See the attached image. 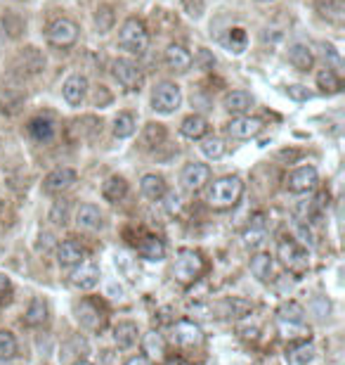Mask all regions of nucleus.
Returning a JSON list of instances; mask_svg holds the SVG:
<instances>
[{"mask_svg": "<svg viewBox=\"0 0 345 365\" xmlns=\"http://www.w3.org/2000/svg\"><path fill=\"white\" fill-rule=\"evenodd\" d=\"M243 195V180L239 175H222V178L213 180V185L208 187L206 202L213 209H232L239 204Z\"/></svg>", "mask_w": 345, "mask_h": 365, "instance_id": "1", "label": "nucleus"}, {"mask_svg": "<svg viewBox=\"0 0 345 365\" xmlns=\"http://www.w3.org/2000/svg\"><path fill=\"white\" fill-rule=\"evenodd\" d=\"M119 45L131 55H145L150 48V31H147L145 22L138 17L126 19L119 31Z\"/></svg>", "mask_w": 345, "mask_h": 365, "instance_id": "2", "label": "nucleus"}, {"mask_svg": "<svg viewBox=\"0 0 345 365\" xmlns=\"http://www.w3.org/2000/svg\"><path fill=\"white\" fill-rule=\"evenodd\" d=\"M206 263L201 259L199 252L194 249H180L178 256H175V266H173V275L180 285H192L194 280H199V275L204 273Z\"/></svg>", "mask_w": 345, "mask_h": 365, "instance_id": "3", "label": "nucleus"}, {"mask_svg": "<svg viewBox=\"0 0 345 365\" xmlns=\"http://www.w3.org/2000/svg\"><path fill=\"white\" fill-rule=\"evenodd\" d=\"M277 259L286 266L291 273H305L310 266V256L305 247H301L293 238H284L277 245Z\"/></svg>", "mask_w": 345, "mask_h": 365, "instance_id": "4", "label": "nucleus"}, {"mask_svg": "<svg viewBox=\"0 0 345 365\" xmlns=\"http://www.w3.org/2000/svg\"><path fill=\"white\" fill-rule=\"evenodd\" d=\"M111 74H114V79L119 81V86H123L126 91H131V93H138V91H142V86H145V71H142V66L128 57L114 59Z\"/></svg>", "mask_w": 345, "mask_h": 365, "instance_id": "5", "label": "nucleus"}, {"mask_svg": "<svg viewBox=\"0 0 345 365\" xmlns=\"http://www.w3.org/2000/svg\"><path fill=\"white\" fill-rule=\"evenodd\" d=\"M182 103V91L173 81H161L152 93V110L157 114H173Z\"/></svg>", "mask_w": 345, "mask_h": 365, "instance_id": "6", "label": "nucleus"}, {"mask_svg": "<svg viewBox=\"0 0 345 365\" xmlns=\"http://www.w3.org/2000/svg\"><path fill=\"white\" fill-rule=\"evenodd\" d=\"M47 40L55 48H71L78 40V24L71 22V19H55L50 26H47Z\"/></svg>", "mask_w": 345, "mask_h": 365, "instance_id": "7", "label": "nucleus"}, {"mask_svg": "<svg viewBox=\"0 0 345 365\" xmlns=\"http://www.w3.org/2000/svg\"><path fill=\"white\" fill-rule=\"evenodd\" d=\"M320 182V175H317V168L315 166H298L293 168L289 175H286V187L289 192H296V195H305V192H313Z\"/></svg>", "mask_w": 345, "mask_h": 365, "instance_id": "8", "label": "nucleus"}, {"mask_svg": "<svg viewBox=\"0 0 345 365\" xmlns=\"http://www.w3.org/2000/svg\"><path fill=\"white\" fill-rule=\"evenodd\" d=\"M69 280L73 287L80 289V292H90V289L99 285V266L90 259H83L76 268H73Z\"/></svg>", "mask_w": 345, "mask_h": 365, "instance_id": "9", "label": "nucleus"}, {"mask_svg": "<svg viewBox=\"0 0 345 365\" xmlns=\"http://www.w3.org/2000/svg\"><path fill=\"white\" fill-rule=\"evenodd\" d=\"M208 180H211V166L199 164V161L187 164L180 173V182L187 192H199Z\"/></svg>", "mask_w": 345, "mask_h": 365, "instance_id": "10", "label": "nucleus"}, {"mask_svg": "<svg viewBox=\"0 0 345 365\" xmlns=\"http://www.w3.org/2000/svg\"><path fill=\"white\" fill-rule=\"evenodd\" d=\"M173 340L182 349H196L204 344V330L196 325L194 320H178L173 325Z\"/></svg>", "mask_w": 345, "mask_h": 365, "instance_id": "11", "label": "nucleus"}, {"mask_svg": "<svg viewBox=\"0 0 345 365\" xmlns=\"http://www.w3.org/2000/svg\"><path fill=\"white\" fill-rule=\"evenodd\" d=\"M73 182H76V171L69 166H59V168H55V171H50L45 175L43 190L50 192V195H59V192L69 190Z\"/></svg>", "mask_w": 345, "mask_h": 365, "instance_id": "12", "label": "nucleus"}, {"mask_svg": "<svg viewBox=\"0 0 345 365\" xmlns=\"http://www.w3.org/2000/svg\"><path fill=\"white\" fill-rule=\"evenodd\" d=\"M260 131H262V121L258 117H248V114H243V117H234L227 126V133L236 140H251Z\"/></svg>", "mask_w": 345, "mask_h": 365, "instance_id": "13", "label": "nucleus"}, {"mask_svg": "<svg viewBox=\"0 0 345 365\" xmlns=\"http://www.w3.org/2000/svg\"><path fill=\"white\" fill-rule=\"evenodd\" d=\"M267 233H270V226H267V216L265 214H255L251 223L246 226V231H243V245L248 249H258L262 242L267 240Z\"/></svg>", "mask_w": 345, "mask_h": 365, "instance_id": "14", "label": "nucleus"}, {"mask_svg": "<svg viewBox=\"0 0 345 365\" xmlns=\"http://www.w3.org/2000/svg\"><path fill=\"white\" fill-rule=\"evenodd\" d=\"M164 62L168 64V69H173L178 74H185V71H189V66H192L194 57L182 43H171L164 52Z\"/></svg>", "mask_w": 345, "mask_h": 365, "instance_id": "15", "label": "nucleus"}, {"mask_svg": "<svg viewBox=\"0 0 345 365\" xmlns=\"http://www.w3.org/2000/svg\"><path fill=\"white\" fill-rule=\"evenodd\" d=\"M62 95L71 107H80L87 95V79L83 74H71L62 86Z\"/></svg>", "mask_w": 345, "mask_h": 365, "instance_id": "16", "label": "nucleus"}, {"mask_svg": "<svg viewBox=\"0 0 345 365\" xmlns=\"http://www.w3.org/2000/svg\"><path fill=\"white\" fill-rule=\"evenodd\" d=\"M85 259V247L76 240H64L57 247V263L62 268H76Z\"/></svg>", "mask_w": 345, "mask_h": 365, "instance_id": "17", "label": "nucleus"}, {"mask_svg": "<svg viewBox=\"0 0 345 365\" xmlns=\"http://www.w3.org/2000/svg\"><path fill=\"white\" fill-rule=\"evenodd\" d=\"M76 320L80 323V328L85 330H99L104 325V315L99 311L97 303L92 301H80L76 306Z\"/></svg>", "mask_w": 345, "mask_h": 365, "instance_id": "18", "label": "nucleus"}, {"mask_svg": "<svg viewBox=\"0 0 345 365\" xmlns=\"http://www.w3.org/2000/svg\"><path fill=\"white\" fill-rule=\"evenodd\" d=\"M286 57H289L291 66H293V69H298V71H310L315 66V52L305 43H293L289 48Z\"/></svg>", "mask_w": 345, "mask_h": 365, "instance_id": "19", "label": "nucleus"}, {"mask_svg": "<svg viewBox=\"0 0 345 365\" xmlns=\"http://www.w3.org/2000/svg\"><path fill=\"white\" fill-rule=\"evenodd\" d=\"M222 107H225L229 114H234V117H243V114L251 112L253 98H251V93H246V91H232L229 95H225V100H222Z\"/></svg>", "mask_w": 345, "mask_h": 365, "instance_id": "20", "label": "nucleus"}, {"mask_svg": "<svg viewBox=\"0 0 345 365\" xmlns=\"http://www.w3.org/2000/svg\"><path fill=\"white\" fill-rule=\"evenodd\" d=\"M140 190L150 202H161V197L166 195V178L159 173H145L140 180Z\"/></svg>", "mask_w": 345, "mask_h": 365, "instance_id": "21", "label": "nucleus"}, {"mask_svg": "<svg viewBox=\"0 0 345 365\" xmlns=\"http://www.w3.org/2000/svg\"><path fill=\"white\" fill-rule=\"evenodd\" d=\"M208 133V121L201 114H189L187 119H182L180 124V135L187 140H201Z\"/></svg>", "mask_w": 345, "mask_h": 365, "instance_id": "22", "label": "nucleus"}, {"mask_svg": "<svg viewBox=\"0 0 345 365\" xmlns=\"http://www.w3.org/2000/svg\"><path fill=\"white\" fill-rule=\"evenodd\" d=\"M76 226L80 231H97L102 226V212L95 204H80L76 209Z\"/></svg>", "mask_w": 345, "mask_h": 365, "instance_id": "23", "label": "nucleus"}, {"mask_svg": "<svg viewBox=\"0 0 345 365\" xmlns=\"http://www.w3.org/2000/svg\"><path fill=\"white\" fill-rule=\"evenodd\" d=\"M140 330L133 320H121L116 328H114V342H116L119 349H131L133 344H138Z\"/></svg>", "mask_w": 345, "mask_h": 365, "instance_id": "24", "label": "nucleus"}, {"mask_svg": "<svg viewBox=\"0 0 345 365\" xmlns=\"http://www.w3.org/2000/svg\"><path fill=\"white\" fill-rule=\"evenodd\" d=\"M142 349H145V358H150V361H161V358L166 356L164 335H159L157 330L147 332L145 337H142Z\"/></svg>", "mask_w": 345, "mask_h": 365, "instance_id": "25", "label": "nucleus"}, {"mask_svg": "<svg viewBox=\"0 0 345 365\" xmlns=\"http://www.w3.org/2000/svg\"><path fill=\"white\" fill-rule=\"evenodd\" d=\"M128 195V182L123 175H109L104 182H102V197L111 204H116Z\"/></svg>", "mask_w": 345, "mask_h": 365, "instance_id": "26", "label": "nucleus"}, {"mask_svg": "<svg viewBox=\"0 0 345 365\" xmlns=\"http://www.w3.org/2000/svg\"><path fill=\"white\" fill-rule=\"evenodd\" d=\"M138 252H140L142 259H145V261H152V263H159V261L166 259V247H164V242H161L159 238H154V235H150V238H145V240L140 242Z\"/></svg>", "mask_w": 345, "mask_h": 365, "instance_id": "27", "label": "nucleus"}, {"mask_svg": "<svg viewBox=\"0 0 345 365\" xmlns=\"http://www.w3.org/2000/svg\"><path fill=\"white\" fill-rule=\"evenodd\" d=\"M251 273H253V278H258L260 282L272 280V275H274V259L270 254H265V252H258L251 259Z\"/></svg>", "mask_w": 345, "mask_h": 365, "instance_id": "28", "label": "nucleus"}, {"mask_svg": "<svg viewBox=\"0 0 345 365\" xmlns=\"http://www.w3.org/2000/svg\"><path fill=\"white\" fill-rule=\"evenodd\" d=\"M47 315H50V311H47V303L45 299H40V296H36L31 303H29V308H26V313H24V323L29 328H40V325H45L47 323Z\"/></svg>", "mask_w": 345, "mask_h": 365, "instance_id": "29", "label": "nucleus"}, {"mask_svg": "<svg viewBox=\"0 0 345 365\" xmlns=\"http://www.w3.org/2000/svg\"><path fill=\"white\" fill-rule=\"evenodd\" d=\"M317 12L327 19V22L343 24L345 19V3L343 0H317Z\"/></svg>", "mask_w": 345, "mask_h": 365, "instance_id": "30", "label": "nucleus"}, {"mask_svg": "<svg viewBox=\"0 0 345 365\" xmlns=\"http://www.w3.org/2000/svg\"><path fill=\"white\" fill-rule=\"evenodd\" d=\"M277 330L284 340L296 342V340H308L310 337V328L305 323H291V320H277Z\"/></svg>", "mask_w": 345, "mask_h": 365, "instance_id": "31", "label": "nucleus"}, {"mask_svg": "<svg viewBox=\"0 0 345 365\" xmlns=\"http://www.w3.org/2000/svg\"><path fill=\"white\" fill-rule=\"evenodd\" d=\"M135 131H138V121H135L133 114L119 112L116 119H114V135H116L119 140H126L131 138V135H135Z\"/></svg>", "mask_w": 345, "mask_h": 365, "instance_id": "32", "label": "nucleus"}, {"mask_svg": "<svg viewBox=\"0 0 345 365\" xmlns=\"http://www.w3.org/2000/svg\"><path fill=\"white\" fill-rule=\"evenodd\" d=\"M29 133L33 140H38V143H50L52 138H55V124H52L50 119H33L29 124Z\"/></svg>", "mask_w": 345, "mask_h": 365, "instance_id": "33", "label": "nucleus"}, {"mask_svg": "<svg viewBox=\"0 0 345 365\" xmlns=\"http://www.w3.org/2000/svg\"><path fill=\"white\" fill-rule=\"evenodd\" d=\"M246 45H248V36H246V31H243L241 26H234V29L227 31L225 48L229 52H234V55H241V52L246 50Z\"/></svg>", "mask_w": 345, "mask_h": 365, "instance_id": "34", "label": "nucleus"}, {"mask_svg": "<svg viewBox=\"0 0 345 365\" xmlns=\"http://www.w3.org/2000/svg\"><path fill=\"white\" fill-rule=\"evenodd\" d=\"M317 86H320L322 93H327V95H336V93H341V79L336 76L334 69H322L317 74Z\"/></svg>", "mask_w": 345, "mask_h": 365, "instance_id": "35", "label": "nucleus"}, {"mask_svg": "<svg viewBox=\"0 0 345 365\" xmlns=\"http://www.w3.org/2000/svg\"><path fill=\"white\" fill-rule=\"evenodd\" d=\"M199 147H201V154L213 161L225 154V143H222V138H218V135H204Z\"/></svg>", "mask_w": 345, "mask_h": 365, "instance_id": "36", "label": "nucleus"}, {"mask_svg": "<svg viewBox=\"0 0 345 365\" xmlns=\"http://www.w3.org/2000/svg\"><path fill=\"white\" fill-rule=\"evenodd\" d=\"M277 320H291V323H305V308L296 301L282 303L277 311Z\"/></svg>", "mask_w": 345, "mask_h": 365, "instance_id": "37", "label": "nucleus"}, {"mask_svg": "<svg viewBox=\"0 0 345 365\" xmlns=\"http://www.w3.org/2000/svg\"><path fill=\"white\" fill-rule=\"evenodd\" d=\"M19 62H22V66H26V71L29 74H38V71L45 69V59L36 48H26L22 52V57H19Z\"/></svg>", "mask_w": 345, "mask_h": 365, "instance_id": "38", "label": "nucleus"}, {"mask_svg": "<svg viewBox=\"0 0 345 365\" xmlns=\"http://www.w3.org/2000/svg\"><path fill=\"white\" fill-rule=\"evenodd\" d=\"M114 24H116V15H114V10L109 5H99L97 12H95V26H97L99 33H107L114 29Z\"/></svg>", "mask_w": 345, "mask_h": 365, "instance_id": "39", "label": "nucleus"}, {"mask_svg": "<svg viewBox=\"0 0 345 365\" xmlns=\"http://www.w3.org/2000/svg\"><path fill=\"white\" fill-rule=\"evenodd\" d=\"M69 214H71V204L66 199H59L50 209V221L55 223V226H66V223H69Z\"/></svg>", "mask_w": 345, "mask_h": 365, "instance_id": "40", "label": "nucleus"}, {"mask_svg": "<svg viewBox=\"0 0 345 365\" xmlns=\"http://www.w3.org/2000/svg\"><path fill=\"white\" fill-rule=\"evenodd\" d=\"M15 354H17V340H15V335L8 332V330H0V358L10 361V358H15Z\"/></svg>", "mask_w": 345, "mask_h": 365, "instance_id": "41", "label": "nucleus"}, {"mask_svg": "<svg viewBox=\"0 0 345 365\" xmlns=\"http://www.w3.org/2000/svg\"><path fill=\"white\" fill-rule=\"evenodd\" d=\"M166 140L164 124H147L145 126V143L147 145H161Z\"/></svg>", "mask_w": 345, "mask_h": 365, "instance_id": "42", "label": "nucleus"}, {"mask_svg": "<svg viewBox=\"0 0 345 365\" xmlns=\"http://www.w3.org/2000/svg\"><path fill=\"white\" fill-rule=\"evenodd\" d=\"M161 199H166L164 202V207H166V212L168 214H178L180 212V209H182V197H180V195L178 192H168L166 190V195H164V197H161Z\"/></svg>", "mask_w": 345, "mask_h": 365, "instance_id": "43", "label": "nucleus"}, {"mask_svg": "<svg viewBox=\"0 0 345 365\" xmlns=\"http://www.w3.org/2000/svg\"><path fill=\"white\" fill-rule=\"evenodd\" d=\"M286 93H289V98H291V100H296V103H305V100L313 98V93H310L308 88H305V86H301V83L289 86V88H286Z\"/></svg>", "mask_w": 345, "mask_h": 365, "instance_id": "44", "label": "nucleus"}, {"mask_svg": "<svg viewBox=\"0 0 345 365\" xmlns=\"http://www.w3.org/2000/svg\"><path fill=\"white\" fill-rule=\"evenodd\" d=\"M315 358V347L313 344H303V347L293 354V361L298 365H308Z\"/></svg>", "mask_w": 345, "mask_h": 365, "instance_id": "45", "label": "nucleus"}, {"mask_svg": "<svg viewBox=\"0 0 345 365\" xmlns=\"http://www.w3.org/2000/svg\"><path fill=\"white\" fill-rule=\"evenodd\" d=\"M182 3H185V10L192 17L199 19L201 15H204V0H182Z\"/></svg>", "mask_w": 345, "mask_h": 365, "instance_id": "46", "label": "nucleus"}, {"mask_svg": "<svg viewBox=\"0 0 345 365\" xmlns=\"http://www.w3.org/2000/svg\"><path fill=\"white\" fill-rule=\"evenodd\" d=\"M12 296V280L5 273H0V301H8Z\"/></svg>", "mask_w": 345, "mask_h": 365, "instance_id": "47", "label": "nucleus"}, {"mask_svg": "<svg viewBox=\"0 0 345 365\" xmlns=\"http://www.w3.org/2000/svg\"><path fill=\"white\" fill-rule=\"evenodd\" d=\"M199 59H201V69H206V71L215 64V59L208 55V50H204V48L199 50Z\"/></svg>", "mask_w": 345, "mask_h": 365, "instance_id": "48", "label": "nucleus"}, {"mask_svg": "<svg viewBox=\"0 0 345 365\" xmlns=\"http://www.w3.org/2000/svg\"><path fill=\"white\" fill-rule=\"evenodd\" d=\"M38 245H36V249H38V252H45V249L47 247H52V235L50 233H40L38 235Z\"/></svg>", "mask_w": 345, "mask_h": 365, "instance_id": "49", "label": "nucleus"}, {"mask_svg": "<svg viewBox=\"0 0 345 365\" xmlns=\"http://www.w3.org/2000/svg\"><path fill=\"white\" fill-rule=\"evenodd\" d=\"M126 365H152V361L145 356H133V358H128Z\"/></svg>", "mask_w": 345, "mask_h": 365, "instance_id": "50", "label": "nucleus"}, {"mask_svg": "<svg viewBox=\"0 0 345 365\" xmlns=\"http://www.w3.org/2000/svg\"><path fill=\"white\" fill-rule=\"evenodd\" d=\"M166 365H189L187 361H182V358H175V361H168Z\"/></svg>", "mask_w": 345, "mask_h": 365, "instance_id": "51", "label": "nucleus"}, {"mask_svg": "<svg viewBox=\"0 0 345 365\" xmlns=\"http://www.w3.org/2000/svg\"><path fill=\"white\" fill-rule=\"evenodd\" d=\"M71 365H95V363H90V361H83V358H80V361H76V363H71Z\"/></svg>", "mask_w": 345, "mask_h": 365, "instance_id": "52", "label": "nucleus"}, {"mask_svg": "<svg viewBox=\"0 0 345 365\" xmlns=\"http://www.w3.org/2000/svg\"><path fill=\"white\" fill-rule=\"evenodd\" d=\"M0 365H12V358H10V361H5V358H0Z\"/></svg>", "mask_w": 345, "mask_h": 365, "instance_id": "53", "label": "nucleus"}, {"mask_svg": "<svg viewBox=\"0 0 345 365\" xmlns=\"http://www.w3.org/2000/svg\"><path fill=\"white\" fill-rule=\"evenodd\" d=\"M255 3H272V0H255Z\"/></svg>", "mask_w": 345, "mask_h": 365, "instance_id": "54", "label": "nucleus"}, {"mask_svg": "<svg viewBox=\"0 0 345 365\" xmlns=\"http://www.w3.org/2000/svg\"><path fill=\"white\" fill-rule=\"evenodd\" d=\"M0 212H3V199H0Z\"/></svg>", "mask_w": 345, "mask_h": 365, "instance_id": "55", "label": "nucleus"}]
</instances>
